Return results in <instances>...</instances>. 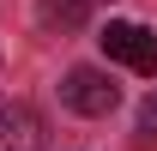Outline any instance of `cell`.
Here are the masks:
<instances>
[{"label":"cell","instance_id":"6da1fadb","mask_svg":"<svg viewBox=\"0 0 157 151\" xmlns=\"http://www.w3.org/2000/svg\"><path fill=\"white\" fill-rule=\"evenodd\" d=\"M97 42H103V55L121 60V67H133V73H145V79L157 73V30H145V24H133V18H109Z\"/></svg>","mask_w":157,"mask_h":151},{"label":"cell","instance_id":"7a4b0ae2","mask_svg":"<svg viewBox=\"0 0 157 151\" xmlns=\"http://www.w3.org/2000/svg\"><path fill=\"white\" fill-rule=\"evenodd\" d=\"M60 97H67V109H78V115H109L121 103V85L109 73H97V67H73V73L60 79Z\"/></svg>","mask_w":157,"mask_h":151},{"label":"cell","instance_id":"3957f363","mask_svg":"<svg viewBox=\"0 0 157 151\" xmlns=\"http://www.w3.org/2000/svg\"><path fill=\"white\" fill-rule=\"evenodd\" d=\"M0 151H42V121L30 103H0Z\"/></svg>","mask_w":157,"mask_h":151},{"label":"cell","instance_id":"277c9868","mask_svg":"<svg viewBox=\"0 0 157 151\" xmlns=\"http://www.w3.org/2000/svg\"><path fill=\"white\" fill-rule=\"evenodd\" d=\"M139 133H151V139H157V91L145 97V109H139Z\"/></svg>","mask_w":157,"mask_h":151},{"label":"cell","instance_id":"5b68a950","mask_svg":"<svg viewBox=\"0 0 157 151\" xmlns=\"http://www.w3.org/2000/svg\"><path fill=\"white\" fill-rule=\"evenodd\" d=\"M85 6H97V0H85Z\"/></svg>","mask_w":157,"mask_h":151}]
</instances>
